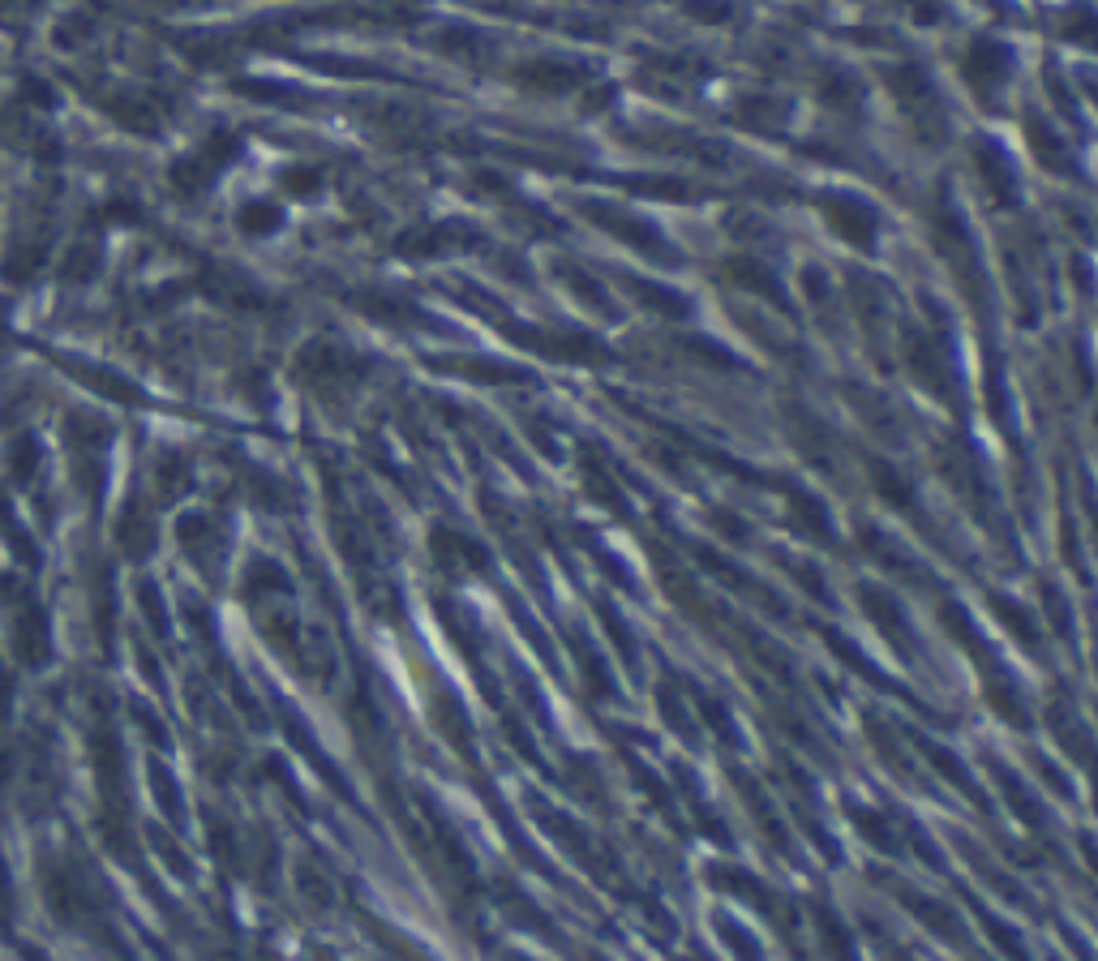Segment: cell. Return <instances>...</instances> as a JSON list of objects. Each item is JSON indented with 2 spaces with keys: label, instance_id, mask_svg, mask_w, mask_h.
Returning a JSON list of instances; mask_svg holds the SVG:
<instances>
[{
  "label": "cell",
  "instance_id": "6da1fadb",
  "mask_svg": "<svg viewBox=\"0 0 1098 961\" xmlns=\"http://www.w3.org/2000/svg\"><path fill=\"white\" fill-rule=\"evenodd\" d=\"M823 219L850 241V245H871L876 241V228H880V219H876V210L867 203H854V198H823Z\"/></svg>",
  "mask_w": 1098,
  "mask_h": 961
},
{
  "label": "cell",
  "instance_id": "7a4b0ae2",
  "mask_svg": "<svg viewBox=\"0 0 1098 961\" xmlns=\"http://www.w3.org/2000/svg\"><path fill=\"white\" fill-rule=\"evenodd\" d=\"M965 77H969V86H974L978 95H991V90L1009 77V52H1004L996 39L969 44V52H965Z\"/></svg>",
  "mask_w": 1098,
  "mask_h": 961
},
{
  "label": "cell",
  "instance_id": "3957f363",
  "mask_svg": "<svg viewBox=\"0 0 1098 961\" xmlns=\"http://www.w3.org/2000/svg\"><path fill=\"white\" fill-rule=\"evenodd\" d=\"M593 219L597 223H606L614 236H622L626 245H635V250H644V254H657V258H670V250L661 245V232L652 228V223H644V219H635V215H622V210H601V206H593Z\"/></svg>",
  "mask_w": 1098,
  "mask_h": 961
},
{
  "label": "cell",
  "instance_id": "277c9868",
  "mask_svg": "<svg viewBox=\"0 0 1098 961\" xmlns=\"http://www.w3.org/2000/svg\"><path fill=\"white\" fill-rule=\"evenodd\" d=\"M974 159H978V172H983L987 190L996 194V203H1000V206H1013V203H1017V181H1013V172H1009L1004 155H1000L996 146L978 142V146H974Z\"/></svg>",
  "mask_w": 1098,
  "mask_h": 961
},
{
  "label": "cell",
  "instance_id": "5b68a950",
  "mask_svg": "<svg viewBox=\"0 0 1098 961\" xmlns=\"http://www.w3.org/2000/svg\"><path fill=\"white\" fill-rule=\"evenodd\" d=\"M889 86H892V95L901 99V108H905V112L931 108V82H927V73H923V69H914V65L892 69Z\"/></svg>",
  "mask_w": 1098,
  "mask_h": 961
},
{
  "label": "cell",
  "instance_id": "8992f818",
  "mask_svg": "<svg viewBox=\"0 0 1098 961\" xmlns=\"http://www.w3.org/2000/svg\"><path fill=\"white\" fill-rule=\"evenodd\" d=\"M725 275L734 279V283H743V288H752V292H759V296H768V301H785V292H781V283L768 275V267L764 263H755V258H730L725 263Z\"/></svg>",
  "mask_w": 1098,
  "mask_h": 961
},
{
  "label": "cell",
  "instance_id": "52a82bcc",
  "mask_svg": "<svg viewBox=\"0 0 1098 961\" xmlns=\"http://www.w3.org/2000/svg\"><path fill=\"white\" fill-rule=\"evenodd\" d=\"M520 82H524V86H533V90H549V95H558V90L580 86V82H584V73H580V69H562V65H528V69H520Z\"/></svg>",
  "mask_w": 1098,
  "mask_h": 961
},
{
  "label": "cell",
  "instance_id": "ba28073f",
  "mask_svg": "<svg viewBox=\"0 0 1098 961\" xmlns=\"http://www.w3.org/2000/svg\"><path fill=\"white\" fill-rule=\"evenodd\" d=\"M434 549H438V562H447V567H480L485 562V554H480L477 542H468V537H460V533H434Z\"/></svg>",
  "mask_w": 1098,
  "mask_h": 961
},
{
  "label": "cell",
  "instance_id": "9c48e42d",
  "mask_svg": "<svg viewBox=\"0 0 1098 961\" xmlns=\"http://www.w3.org/2000/svg\"><path fill=\"white\" fill-rule=\"evenodd\" d=\"M1026 134L1034 142V155L1047 163V168H1064V142L1056 137V130L1042 121V117H1026Z\"/></svg>",
  "mask_w": 1098,
  "mask_h": 961
},
{
  "label": "cell",
  "instance_id": "30bf717a",
  "mask_svg": "<svg viewBox=\"0 0 1098 961\" xmlns=\"http://www.w3.org/2000/svg\"><path fill=\"white\" fill-rule=\"evenodd\" d=\"M863 606H867V615L876 618L889 635H896L901 644H910V627H905V618H901V606L884 597V593H863Z\"/></svg>",
  "mask_w": 1098,
  "mask_h": 961
},
{
  "label": "cell",
  "instance_id": "8fae6325",
  "mask_svg": "<svg viewBox=\"0 0 1098 961\" xmlns=\"http://www.w3.org/2000/svg\"><path fill=\"white\" fill-rule=\"evenodd\" d=\"M871 477H876V489L896 502V507H905V511H914V489L901 480V473H892L889 464H880V460H871Z\"/></svg>",
  "mask_w": 1098,
  "mask_h": 961
},
{
  "label": "cell",
  "instance_id": "7c38bea8",
  "mask_svg": "<svg viewBox=\"0 0 1098 961\" xmlns=\"http://www.w3.org/2000/svg\"><path fill=\"white\" fill-rule=\"evenodd\" d=\"M635 292H639L648 305H657V314H670V318H683L686 309H691V301L679 296L674 288H666V283H635Z\"/></svg>",
  "mask_w": 1098,
  "mask_h": 961
},
{
  "label": "cell",
  "instance_id": "4fadbf2b",
  "mask_svg": "<svg viewBox=\"0 0 1098 961\" xmlns=\"http://www.w3.org/2000/svg\"><path fill=\"white\" fill-rule=\"evenodd\" d=\"M905 901H910V910H914V914H923V919H927L940 936H949V940L957 936V919H953V910H944L940 901H918V897H905Z\"/></svg>",
  "mask_w": 1098,
  "mask_h": 961
},
{
  "label": "cell",
  "instance_id": "5bb4252c",
  "mask_svg": "<svg viewBox=\"0 0 1098 961\" xmlns=\"http://www.w3.org/2000/svg\"><path fill=\"white\" fill-rule=\"evenodd\" d=\"M820 95L832 104V108H854L858 99H863V90H858V82L854 77H845V73H832L828 82L820 86Z\"/></svg>",
  "mask_w": 1098,
  "mask_h": 961
},
{
  "label": "cell",
  "instance_id": "9a60e30c",
  "mask_svg": "<svg viewBox=\"0 0 1098 961\" xmlns=\"http://www.w3.org/2000/svg\"><path fill=\"white\" fill-rule=\"evenodd\" d=\"M241 228L245 232H254V236H263V232H274L279 228V210L271 203H249L241 210Z\"/></svg>",
  "mask_w": 1098,
  "mask_h": 961
},
{
  "label": "cell",
  "instance_id": "2e32d148",
  "mask_svg": "<svg viewBox=\"0 0 1098 961\" xmlns=\"http://www.w3.org/2000/svg\"><path fill=\"white\" fill-rule=\"evenodd\" d=\"M717 927H721V936H725V940H730V949H734V953H739V958H743V961H759V945H755V940H747V936H743V932H739V923H730V919H721V923H717Z\"/></svg>",
  "mask_w": 1098,
  "mask_h": 961
},
{
  "label": "cell",
  "instance_id": "e0dca14e",
  "mask_svg": "<svg viewBox=\"0 0 1098 961\" xmlns=\"http://www.w3.org/2000/svg\"><path fill=\"white\" fill-rule=\"evenodd\" d=\"M996 610H1000V615H1009V618H1004V622H1009V627L1017 631V640H1026V644H1038L1034 627H1026V615H1022V610H1017V606H1013L1009 597H996Z\"/></svg>",
  "mask_w": 1098,
  "mask_h": 961
},
{
  "label": "cell",
  "instance_id": "ac0fdd59",
  "mask_svg": "<svg viewBox=\"0 0 1098 961\" xmlns=\"http://www.w3.org/2000/svg\"><path fill=\"white\" fill-rule=\"evenodd\" d=\"M283 185H288L292 194H309V190H318V172H314V168H292V172L283 177Z\"/></svg>",
  "mask_w": 1098,
  "mask_h": 961
},
{
  "label": "cell",
  "instance_id": "d6986e66",
  "mask_svg": "<svg viewBox=\"0 0 1098 961\" xmlns=\"http://www.w3.org/2000/svg\"><path fill=\"white\" fill-rule=\"evenodd\" d=\"M511 961H528V958H511Z\"/></svg>",
  "mask_w": 1098,
  "mask_h": 961
}]
</instances>
